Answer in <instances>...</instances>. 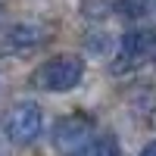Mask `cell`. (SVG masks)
I'll return each mask as SVG.
<instances>
[{
	"mask_svg": "<svg viewBox=\"0 0 156 156\" xmlns=\"http://www.w3.org/2000/svg\"><path fill=\"white\" fill-rule=\"evenodd\" d=\"M84 78V62L81 56H72V53H62L47 59L41 69L31 75V84L41 87V90H53V94H62V90H72L78 81Z\"/></svg>",
	"mask_w": 156,
	"mask_h": 156,
	"instance_id": "cell-1",
	"label": "cell"
},
{
	"mask_svg": "<svg viewBox=\"0 0 156 156\" xmlns=\"http://www.w3.org/2000/svg\"><path fill=\"white\" fill-rule=\"evenodd\" d=\"M44 128V115L37 103H16L6 112V137L12 144H31Z\"/></svg>",
	"mask_w": 156,
	"mask_h": 156,
	"instance_id": "cell-2",
	"label": "cell"
},
{
	"mask_svg": "<svg viewBox=\"0 0 156 156\" xmlns=\"http://www.w3.org/2000/svg\"><path fill=\"white\" fill-rule=\"evenodd\" d=\"M156 53V31L153 28H140V31H128L122 37V47H119V56L112 62V72L122 75L128 69L140 66V59H147Z\"/></svg>",
	"mask_w": 156,
	"mask_h": 156,
	"instance_id": "cell-3",
	"label": "cell"
},
{
	"mask_svg": "<svg viewBox=\"0 0 156 156\" xmlns=\"http://www.w3.org/2000/svg\"><path fill=\"white\" fill-rule=\"evenodd\" d=\"M90 134H94V122H90L87 115H81V112L66 115V119H59L53 125V144H56L59 153H66V156H72L81 147H87Z\"/></svg>",
	"mask_w": 156,
	"mask_h": 156,
	"instance_id": "cell-4",
	"label": "cell"
},
{
	"mask_svg": "<svg viewBox=\"0 0 156 156\" xmlns=\"http://www.w3.org/2000/svg\"><path fill=\"white\" fill-rule=\"evenodd\" d=\"M47 41V28L37 22H19L6 31V47L12 53H31Z\"/></svg>",
	"mask_w": 156,
	"mask_h": 156,
	"instance_id": "cell-5",
	"label": "cell"
},
{
	"mask_svg": "<svg viewBox=\"0 0 156 156\" xmlns=\"http://www.w3.org/2000/svg\"><path fill=\"white\" fill-rule=\"evenodd\" d=\"M112 12L122 19H144L150 12V0H112Z\"/></svg>",
	"mask_w": 156,
	"mask_h": 156,
	"instance_id": "cell-6",
	"label": "cell"
},
{
	"mask_svg": "<svg viewBox=\"0 0 156 156\" xmlns=\"http://www.w3.org/2000/svg\"><path fill=\"white\" fill-rule=\"evenodd\" d=\"M72 156H119V144L106 134V137H97V140H90L87 147H81L78 153Z\"/></svg>",
	"mask_w": 156,
	"mask_h": 156,
	"instance_id": "cell-7",
	"label": "cell"
},
{
	"mask_svg": "<svg viewBox=\"0 0 156 156\" xmlns=\"http://www.w3.org/2000/svg\"><path fill=\"white\" fill-rule=\"evenodd\" d=\"M106 6H112V3H106V0H81V12H84L87 19L106 16Z\"/></svg>",
	"mask_w": 156,
	"mask_h": 156,
	"instance_id": "cell-8",
	"label": "cell"
},
{
	"mask_svg": "<svg viewBox=\"0 0 156 156\" xmlns=\"http://www.w3.org/2000/svg\"><path fill=\"white\" fill-rule=\"evenodd\" d=\"M140 156H156V140H150V144L140 150Z\"/></svg>",
	"mask_w": 156,
	"mask_h": 156,
	"instance_id": "cell-9",
	"label": "cell"
}]
</instances>
